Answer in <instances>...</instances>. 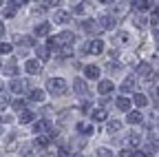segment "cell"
<instances>
[{
    "mask_svg": "<svg viewBox=\"0 0 159 157\" xmlns=\"http://www.w3.org/2000/svg\"><path fill=\"white\" fill-rule=\"evenodd\" d=\"M47 89L53 95H64L66 93V82L62 80V77H51V80L47 82Z\"/></svg>",
    "mask_w": 159,
    "mask_h": 157,
    "instance_id": "1",
    "label": "cell"
},
{
    "mask_svg": "<svg viewBox=\"0 0 159 157\" xmlns=\"http://www.w3.org/2000/svg\"><path fill=\"white\" fill-rule=\"evenodd\" d=\"M115 91V84L111 82V80H102L97 84V93H102V95H108V93H113Z\"/></svg>",
    "mask_w": 159,
    "mask_h": 157,
    "instance_id": "2",
    "label": "cell"
},
{
    "mask_svg": "<svg viewBox=\"0 0 159 157\" xmlns=\"http://www.w3.org/2000/svg\"><path fill=\"white\" fill-rule=\"evenodd\" d=\"M40 69H42L40 60H27V64H25V71H27V73H31V75H35Z\"/></svg>",
    "mask_w": 159,
    "mask_h": 157,
    "instance_id": "3",
    "label": "cell"
},
{
    "mask_svg": "<svg viewBox=\"0 0 159 157\" xmlns=\"http://www.w3.org/2000/svg\"><path fill=\"white\" fill-rule=\"evenodd\" d=\"M55 22H57V25H66V22H71V13H69V11H62V9L55 11Z\"/></svg>",
    "mask_w": 159,
    "mask_h": 157,
    "instance_id": "4",
    "label": "cell"
},
{
    "mask_svg": "<svg viewBox=\"0 0 159 157\" xmlns=\"http://www.w3.org/2000/svg\"><path fill=\"white\" fill-rule=\"evenodd\" d=\"M99 27L102 29H113L115 27V16H102L99 18Z\"/></svg>",
    "mask_w": 159,
    "mask_h": 157,
    "instance_id": "5",
    "label": "cell"
},
{
    "mask_svg": "<svg viewBox=\"0 0 159 157\" xmlns=\"http://www.w3.org/2000/svg\"><path fill=\"white\" fill-rule=\"evenodd\" d=\"M84 75L89 77V80H95V77H99V67H95V64H89V67L84 69Z\"/></svg>",
    "mask_w": 159,
    "mask_h": 157,
    "instance_id": "6",
    "label": "cell"
},
{
    "mask_svg": "<svg viewBox=\"0 0 159 157\" xmlns=\"http://www.w3.org/2000/svg\"><path fill=\"white\" fill-rule=\"evenodd\" d=\"M126 120H128V124H142V120H144V115L139 113V111H130Z\"/></svg>",
    "mask_w": 159,
    "mask_h": 157,
    "instance_id": "7",
    "label": "cell"
},
{
    "mask_svg": "<svg viewBox=\"0 0 159 157\" xmlns=\"http://www.w3.org/2000/svg\"><path fill=\"white\" fill-rule=\"evenodd\" d=\"M33 131H35V133H47V131H49V120H38V122L33 124Z\"/></svg>",
    "mask_w": 159,
    "mask_h": 157,
    "instance_id": "8",
    "label": "cell"
},
{
    "mask_svg": "<svg viewBox=\"0 0 159 157\" xmlns=\"http://www.w3.org/2000/svg\"><path fill=\"white\" fill-rule=\"evenodd\" d=\"M73 55V47L71 44H62L57 49V58H71Z\"/></svg>",
    "mask_w": 159,
    "mask_h": 157,
    "instance_id": "9",
    "label": "cell"
},
{
    "mask_svg": "<svg viewBox=\"0 0 159 157\" xmlns=\"http://www.w3.org/2000/svg\"><path fill=\"white\" fill-rule=\"evenodd\" d=\"M73 86H75V93L77 95H84L86 93V82L82 80V77H75V84Z\"/></svg>",
    "mask_w": 159,
    "mask_h": 157,
    "instance_id": "10",
    "label": "cell"
},
{
    "mask_svg": "<svg viewBox=\"0 0 159 157\" xmlns=\"http://www.w3.org/2000/svg\"><path fill=\"white\" fill-rule=\"evenodd\" d=\"M115 106H117L119 111H128V109H130V100H128V97H117V100H115Z\"/></svg>",
    "mask_w": 159,
    "mask_h": 157,
    "instance_id": "11",
    "label": "cell"
},
{
    "mask_svg": "<svg viewBox=\"0 0 159 157\" xmlns=\"http://www.w3.org/2000/svg\"><path fill=\"white\" fill-rule=\"evenodd\" d=\"M29 100H31V102H42V100H44L42 89H33V91L29 93Z\"/></svg>",
    "mask_w": 159,
    "mask_h": 157,
    "instance_id": "12",
    "label": "cell"
},
{
    "mask_svg": "<svg viewBox=\"0 0 159 157\" xmlns=\"http://www.w3.org/2000/svg\"><path fill=\"white\" fill-rule=\"evenodd\" d=\"M89 51H91V53H102V51H104V42H102V40H93V42L89 44Z\"/></svg>",
    "mask_w": 159,
    "mask_h": 157,
    "instance_id": "13",
    "label": "cell"
},
{
    "mask_svg": "<svg viewBox=\"0 0 159 157\" xmlns=\"http://www.w3.org/2000/svg\"><path fill=\"white\" fill-rule=\"evenodd\" d=\"M25 86H27V84H25L22 80H13V82L9 84V89H11V93H22V91H25Z\"/></svg>",
    "mask_w": 159,
    "mask_h": 157,
    "instance_id": "14",
    "label": "cell"
},
{
    "mask_svg": "<svg viewBox=\"0 0 159 157\" xmlns=\"http://www.w3.org/2000/svg\"><path fill=\"white\" fill-rule=\"evenodd\" d=\"M106 117H108V113H106L104 109H95V111H93V120H95V122H104Z\"/></svg>",
    "mask_w": 159,
    "mask_h": 157,
    "instance_id": "15",
    "label": "cell"
},
{
    "mask_svg": "<svg viewBox=\"0 0 159 157\" xmlns=\"http://www.w3.org/2000/svg\"><path fill=\"white\" fill-rule=\"evenodd\" d=\"M77 131L82 133V135H91V133H93V124H89V122H80V124H77Z\"/></svg>",
    "mask_w": 159,
    "mask_h": 157,
    "instance_id": "16",
    "label": "cell"
},
{
    "mask_svg": "<svg viewBox=\"0 0 159 157\" xmlns=\"http://www.w3.org/2000/svg\"><path fill=\"white\" fill-rule=\"evenodd\" d=\"M57 38H60V42H62V44H71V42H73V38H75V35H73L71 31H62V33H60Z\"/></svg>",
    "mask_w": 159,
    "mask_h": 157,
    "instance_id": "17",
    "label": "cell"
},
{
    "mask_svg": "<svg viewBox=\"0 0 159 157\" xmlns=\"http://www.w3.org/2000/svg\"><path fill=\"white\" fill-rule=\"evenodd\" d=\"M5 71H7L9 75H18V64H16V60H13V58H11V60L5 64Z\"/></svg>",
    "mask_w": 159,
    "mask_h": 157,
    "instance_id": "18",
    "label": "cell"
},
{
    "mask_svg": "<svg viewBox=\"0 0 159 157\" xmlns=\"http://www.w3.org/2000/svg\"><path fill=\"white\" fill-rule=\"evenodd\" d=\"M133 100H135V104H137V106H146V104H148V97H146L144 93H135Z\"/></svg>",
    "mask_w": 159,
    "mask_h": 157,
    "instance_id": "19",
    "label": "cell"
},
{
    "mask_svg": "<svg viewBox=\"0 0 159 157\" xmlns=\"http://www.w3.org/2000/svg\"><path fill=\"white\" fill-rule=\"evenodd\" d=\"M49 31H51V27H49L47 22H42V25H38V27H35V35H47Z\"/></svg>",
    "mask_w": 159,
    "mask_h": 157,
    "instance_id": "20",
    "label": "cell"
},
{
    "mask_svg": "<svg viewBox=\"0 0 159 157\" xmlns=\"http://www.w3.org/2000/svg\"><path fill=\"white\" fill-rule=\"evenodd\" d=\"M33 117H35V115H33L31 111H25L22 115H20V124H29V122H33Z\"/></svg>",
    "mask_w": 159,
    "mask_h": 157,
    "instance_id": "21",
    "label": "cell"
},
{
    "mask_svg": "<svg viewBox=\"0 0 159 157\" xmlns=\"http://www.w3.org/2000/svg\"><path fill=\"white\" fill-rule=\"evenodd\" d=\"M133 89H135V80H133V77H126L124 84H122V91L128 93V91H133Z\"/></svg>",
    "mask_w": 159,
    "mask_h": 157,
    "instance_id": "22",
    "label": "cell"
},
{
    "mask_svg": "<svg viewBox=\"0 0 159 157\" xmlns=\"http://www.w3.org/2000/svg\"><path fill=\"white\" fill-rule=\"evenodd\" d=\"M35 53H38L40 60H47L49 58V47H35Z\"/></svg>",
    "mask_w": 159,
    "mask_h": 157,
    "instance_id": "23",
    "label": "cell"
},
{
    "mask_svg": "<svg viewBox=\"0 0 159 157\" xmlns=\"http://www.w3.org/2000/svg\"><path fill=\"white\" fill-rule=\"evenodd\" d=\"M137 73H139V75H146V77H150V67H148L146 62H144V64H139V67H137Z\"/></svg>",
    "mask_w": 159,
    "mask_h": 157,
    "instance_id": "24",
    "label": "cell"
},
{
    "mask_svg": "<svg viewBox=\"0 0 159 157\" xmlns=\"http://www.w3.org/2000/svg\"><path fill=\"white\" fill-rule=\"evenodd\" d=\"M82 27H84V31H89V33H93L97 27L93 25V20H86V22H82Z\"/></svg>",
    "mask_w": 159,
    "mask_h": 157,
    "instance_id": "25",
    "label": "cell"
},
{
    "mask_svg": "<svg viewBox=\"0 0 159 157\" xmlns=\"http://www.w3.org/2000/svg\"><path fill=\"white\" fill-rule=\"evenodd\" d=\"M128 144L139 146V135H137V133H130V135H128Z\"/></svg>",
    "mask_w": 159,
    "mask_h": 157,
    "instance_id": "26",
    "label": "cell"
},
{
    "mask_svg": "<svg viewBox=\"0 0 159 157\" xmlns=\"http://www.w3.org/2000/svg\"><path fill=\"white\" fill-rule=\"evenodd\" d=\"M97 157H113V153H111L108 148L102 146V148H97Z\"/></svg>",
    "mask_w": 159,
    "mask_h": 157,
    "instance_id": "27",
    "label": "cell"
},
{
    "mask_svg": "<svg viewBox=\"0 0 159 157\" xmlns=\"http://www.w3.org/2000/svg\"><path fill=\"white\" fill-rule=\"evenodd\" d=\"M47 144H49L47 137H38V140H35V146H38V148H47Z\"/></svg>",
    "mask_w": 159,
    "mask_h": 157,
    "instance_id": "28",
    "label": "cell"
},
{
    "mask_svg": "<svg viewBox=\"0 0 159 157\" xmlns=\"http://www.w3.org/2000/svg\"><path fill=\"white\" fill-rule=\"evenodd\" d=\"M117 40H119V44H126V42H128V33H126V31H122V33L117 35Z\"/></svg>",
    "mask_w": 159,
    "mask_h": 157,
    "instance_id": "29",
    "label": "cell"
},
{
    "mask_svg": "<svg viewBox=\"0 0 159 157\" xmlns=\"http://www.w3.org/2000/svg\"><path fill=\"white\" fill-rule=\"evenodd\" d=\"M119 126H122L119 122H111V124H108V133H117V131H119Z\"/></svg>",
    "mask_w": 159,
    "mask_h": 157,
    "instance_id": "30",
    "label": "cell"
},
{
    "mask_svg": "<svg viewBox=\"0 0 159 157\" xmlns=\"http://www.w3.org/2000/svg\"><path fill=\"white\" fill-rule=\"evenodd\" d=\"M11 51V44H7V42H0V53H9Z\"/></svg>",
    "mask_w": 159,
    "mask_h": 157,
    "instance_id": "31",
    "label": "cell"
},
{
    "mask_svg": "<svg viewBox=\"0 0 159 157\" xmlns=\"http://www.w3.org/2000/svg\"><path fill=\"white\" fill-rule=\"evenodd\" d=\"M13 109H16V111L25 109V100H16V102H13Z\"/></svg>",
    "mask_w": 159,
    "mask_h": 157,
    "instance_id": "32",
    "label": "cell"
},
{
    "mask_svg": "<svg viewBox=\"0 0 159 157\" xmlns=\"http://www.w3.org/2000/svg\"><path fill=\"white\" fill-rule=\"evenodd\" d=\"M7 104H9V97L5 93H0V106H7Z\"/></svg>",
    "mask_w": 159,
    "mask_h": 157,
    "instance_id": "33",
    "label": "cell"
},
{
    "mask_svg": "<svg viewBox=\"0 0 159 157\" xmlns=\"http://www.w3.org/2000/svg\"><path fill=\"white\" fill-rule=\"evenodd\" d=\"M71 11H73V13H84V7H82V5H73Z\"/></svg>",
    "mask_w": 159,
    "mask_h": 157,
    "instance_id": "34",
    "label": "cell"
},
{
    "mask_svg": "<svg viewBox=\"0 0 159 157\" xmlns=\"http://www.w3.org/2000/svg\"><path fill=\"white\" fill-rule=\"evenodd\" d=\"M13 13H16V7H7V9H5V16H7V18H11Z\"/></svg>",
    "mask_w": 159,
    "mask_h": 157,
    "instance_id": "35",
    "label": "cell"
},
{
    "mask_svg": "<svg viewBox=\"0 0 159 157\" xmlns=\"http://www.w3.org/2000/svg\"><path fill=\"white\" fill-rule=\"evenodd\" d=\"M106 69L113 73V71H117V69H119V64H117V62H108V67H106Z\"/></svg>",
    "mask_w": 159,
    "mask_h": 157,
    "instance_id": "36",
    "label": "cell"
},
{
    "mask_svg": "<svg viewBox=\"0 0 159 157\" xmlns=\"http://www.w3.org/2000/svg\"><path fill=\"white\" fill-rule=\"evenodd\" d=\"M57 157H69V150L66 148H57Z\"/></svg>",
    "mask_w": 159,
    "mask_h": 157,
    "instance_id": "37",
    "label": "cell"
},
{
    "mask_svg": "<svg viewBox=\"0 0 159 157\" xmlns=\"http://www.w3.org/2000/svg\"><path fill=\"white\" fill-rule=\"evenodd\" d=\"M91 111V102H82V113H89Z\"/></svg>",
    "mask_w": 159,
    "mask_h": 157,
    "instance_id": "38",
    "label": "cell"
},
{
    "mask_svg": "<svg viewBox=\"0 0 159 157\" xmlns=\"http://www.w3.org/2000/svg\"><path fill=\"white\" fill-rule=\"evenodd\" d=\"M133 157H148V155H146L144 150H135V153H133Z\"/></svg>",
    "mask_w": 159,
    "mask_h": 157,
    "instance_id": "39",
    "label": "cell"
},
{
    "mask_svg": "<svg viewBox=\"0 0 159 157\" xmlns=\"http://www.w3.org/2000/svg\"><path fill=\"white\" fill-rule=\"evenodd\" d=\"M119 157H130V150H128V148H124L122 153H119Z\"/></svg>",
    "mask_w": 159,
    "mask_h": 157,
    "instance_id": "40",
    "label": "cell"
},
{
    "mask_svg": "<svg viewBox=\"0 0 159 157\" xmlns=\"http://www.w3.org/2000/svg\"><path fill=\"white\" fill-rule=\"evenodd\" d=\"M2 33H5V25H2V22H0V35H2Z\"/></svg>",
    "mask_w": 159,
    "mask_h": 157,
    "instance_id": "41",
    "label": "cell"
},
{
    "mask_svg": "<svg viewBox=\"0 0 159 157\" xmlns=\"http://www.w3.org/2000/svg\"><path fill=\"white\" fill-rule=\"evenodd\" d=\"M2 89H5V84H2V82H0V91H2Z\"/></svg>",
    "mask_w": 159,
    "mask_h": 157,
    "instance_id": "42",
    "label": "cell"
},
{
    "mask_svg": "<svg viewBox=\"0 0 159 157\" xmlns=\"http://www.w3.org/2000/svg\"><path fill=\"white\" fill-rule=\"evenodd\" d=\"M73 157H84V155H73Z\"/></svg>",
    "mask_w": 159,
    "mask_h": 157,
    "instance_id": "43",
    "label": "cell"
},
{
    "mask_svg": "<svg viewBox=\"0 0 159 157\" xmlns=\"http://www.w3.org/2000/svg\"><path fill=\"white\" fill-rule=\"evenodd\" d=\"M157 95H159V86H157Z\"/></svg>",
    "mask_w": 159,
    "mask_h": 157,
    "instance_id": "44",
    "label": "cell"
}]
</instances>
